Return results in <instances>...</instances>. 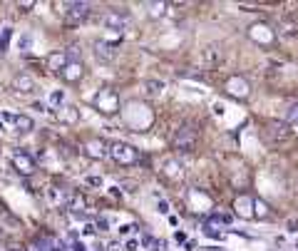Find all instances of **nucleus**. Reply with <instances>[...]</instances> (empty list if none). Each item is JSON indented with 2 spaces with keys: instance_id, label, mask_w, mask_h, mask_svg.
Instances as JSON below:
<instances>
[{
  "instance_id": "nucleus-1",
  "label": "nucleus",
  "mask_w": 298,
  "mask_h": 251,
  "mask_svg": "<svg viewBox=\"0 0 298 251\" xmlns=\"http://www.w3.org/2000/svg\"><path fill=\"white\" fill-rule=\"evenodd\" d=\"M92 107L102 117H115L119 110H122V102H119V94L112 87H102V90H97L94 97H92Z\"/></svg>"
},
{
  "instance_id": "nucleus-2",
  "label": "nucleus",
  "mask_w": 298,
  "mask_h": 251,
  "mask_svg": "<svg viewBox=\"0 0 298 251\" xmlns=\"http://www.w3.org/2000/svg\"><path fill=\"white\" fill-rule=\"evenodd\" d=\"M110 157L115 159L119 167H134L139 162V149L127 144V142H112L110 144Z\"/></svg>"
},
{
  "instance_id": "nucleus-3",
  "label": "nucleus",
  "mask_w": 298,
  "mask_h": 251,
  "mask_svg": "<svg viewBox=\"0 0 298 251\" xmlns=\"http://www.w3.org/2000/svg\"><path fill=\"white\" fill-rule=\"evenodd\" d=\"M196 139H199L196 129L191 125H184V127H179L177 134L172 137V147H174L177 152H191V149L196 147Z\"/></svg>"
},
{
  "instance_id": "nucleus-4",
  "label": "nucleus",
  "mask_w": 298,
  "mask_h": 251,
  "mask_svg": "<svg viewBox=\"0 0 298 251\" xmlns=\"http://www.w3.org/2000/svg\"><path fill=\"white\" fill-rule=\"evenodd\" d=\"M293 137V129L288 122H278V120H271L266 125V139L271 144H283Z\"/></svg>"
},
{
  "instance_id": "nucleus-5",
  "label": "nucleus",
  "mask_w": 298,
  "mask_h": 251,
  "mask_svg": "<svg viewBox=\"0 0 298 251\" xmlns=\"http://www.w3.org/2000/svg\"><path fill=\"white\" fill-rule=\"evenodd\" d=\"M110 144L112 142H107L102 137H89V139L82 142V152L89 159H105V157H110Z\"/></svg>"
},
{
  "instance_id": "nucleus-6",
  "label": "nucleus",
  "mask_w": 298,
  "mask_h": 251,
  "mask_svg": "<svg viewBox=\"0 0 298 251\" xmlns=\"http://www.w3.org/2000/svg\"><path fill=\"white\" fill-rule=\"evenodd\" d=\"M87 18H89V3H70L67 15H65V23L67 25H80Z\"/></svg>"
},
{
  "instance_id": "nucleus-7",
  "label": "nucleus",
  "mask_w": 298,
  "mask_h": 251,
  "mask_svg": "<svg viewBox=\"0 0 298 251\" xmlns=\"http://www.w3.org/2000/svg\"><path fill=\"white\" fill-rule=\"evenodd\" d=\"M13 169L20 174V177H30V174H35V159L30 157L28 152H15L13 155Z\"/></svg>"
},
{
  "instance_id": "nucleus-8",
  "label": "nucleus",
  "mask_w": 298,
  "mask_h": 251,
  "mask_svg": "<svg viewBox=\"0 0 298 251\" xmlns=\"http://www.w3.org/2000/svg\"><path fill=\"white\" fill-rule=\"evenodd\" d=\"M97 50V60H102V63H115L119 55V42H110V40H100L97 45H94Z\"/></svg>"
},
{
  "instance_id": "nucleus-9",
  "label": "nucleus",
  "mask_w": 298,
  "mask_h": 251,
  "mask_svg": "<svg viewBox=\"0 0 298 251\" xmlns=\"http://www.w3.org/2000/svg\"><path fill=\"white\" fill-rule=\"evenodd\" d=\"M249 37H251L254 42H259V45H271L276 35H273V30L268 28L266 23H256V25L249 28Z\"/></svg>"
},
{
  "instance_id": "nucleus-10",
  "label": "nucleus",
  "mask_w": 298,
  "mask_h": 251,
  "mask_svg": "<svg viewBox=\"0 0 298 251\" xmlns=\"http://www.w3.org/2000/svg\"><path fill=\"white\" fill-rule=\"evenodd\" d=\"M82 77H85V65L82 63H67L65 70L60 72V80L67 82V85H75V82H80Z\"/></svg>"
},
{
  "instance_id": "nucleus-11",
  "label": "nucleus",
  "mask_w": 298,
  "mask_h": 251,
  "mask_svg": "<svg viewBox=\"0 0 298 251\" xmlns=\"http://www.w3.org/2000/svg\"><path fill=\"white\" fill-rule=\"evenodd\" d=\"M13 90L20 94H30L37 90V82H35V77L28 75V72H18V75L13 77Z\"/></svg>"
},
{
  "instance_id": "nucleus-12",
  "label": "nucleus",
  "mask_w": 298,
  "mask_h": 251,
  "mask_svg": "<svg viewBox=\"0 0 298 251\" xmlns=\"http://www.w3.org/2000/svg\"><path fill=\"white\" fill-rule=\"evenodd\" d=\"M234 212H236V217H241V219H254V196L238 194L236 199H234Z\"/></svg>"
},
{
  "instance_id": "nucleus-13",
  "label": "nucleus",
  "mask_w": 298,
  "mask_h": 251,
  "mask_svg": "<svg viewBox=\"0 0 298 251\" xmlns=\"http://www.w3.org/2000/svg\"><path fill=\"white\" fill-rule=\"evenodd\" d=\"M102 23L110 28V30H117L122 32L124 30V25H127V10H110V13H105V18H102Z\"/></svg>"
},
{
  "instance_id": "nucleus-14",
  "label": "nucleus",
  "mask_w": 298,
  "mask_h": 251,
  "mask_svg": "<svg viewBox=\"0 0 298 251\" xmlns=\"http://www.w3.org/2000/svg\"><path fill=\"white\" fill-rule=\"evenodd\" d=\"M70 63V58H67V53L65 50H55V53H50L47 58H45V65H47V70L50 72H55L60 75L62 70H65V65Z\"/></svg>"
},
{
  "instance_id": "nucleus-15",
  "label": "nucleus",
  "mask_w": 298,
  "mask_h": 251,
  "mask_svg": "<svg viewBox=\"0 0 298 251\" xmlns=\"http://www.w3.org/2000/svg\"><path fill=\"white\" fill-rule=\"evenodd\" d=\"M226 92L234 94V97H238V99H243V97H249V82H246L243 77L234 75V77H229V80H226Z\"/></svg>"
},
{
  "instance_id": "nucleus-16",
  "label": "nucleus",
  "mask_w": 298,
  "mask_h": 251,
  "mask_svg": "<svg viewBox=\"0 0 298 251\" xmlns=\"http://www.w3.org/2000/svg\"><path fill=\"white\" fill-rule=\"evenodd\" d=\"M65 207L70 209V214H75V217H85V209H87V199H85V194H80V191H72Z\"/></svg>"
},
{
  "instance_id": "nucleus-17",
  "label": "nucleus",
  "mask_w": 298,
  "mask_h": 251,
  "mask_svg": "<svg viewBox=\"0 0 298 251\" xmlns=\"http://www.w3.org/2000/svg\"><path fill=\"white\" fill-rule=\"evenodd\" d=\"M58 120L62 125H77L80 122V110L75 105H62V107H58Z\"/></svg>"
},
{
  "instance_id": "nucleus-18",
  "label": "nucleus",
  "mask_w": 298,
  "mask_h": 251,
  "mask_svg": "<svg viewBox=\"0 0 298 251\" xmlns=\"http://www.w3.org/2000/svg\"><path fill=\"white\" fill-rule=\"evenodd\" d=\"M202 60L207 65H219L224 60V50H221V45H216V42H211L204 47V53H202Z\"/></svg>"
},
{
  "instance_id": "nucleus-19",
  "label": "nucleus",
  "mask_w": 298,
  "mask_h": 251,
  "mask_svg": "<svg viewBox=\"0 0 298 251\" xmlns=\"http://www.w3.org/2000/svg\"><path fill=\"white\" fill-rule=\"evenodd\" d=\"M167 8L169 3H147V18L149 20H159L167 15Z\"/></svg>"
},
{
  "instance_id": "nucleus-20",
  "label": "nucleus",
  "mask_w": 298,
  "mask_h": 251,
  "mask_svg": "<svg viewBox=\"0 0 298 251\" xmlns=\"http://www.w3.org/2000/svg\"><path fill=\"white\" fill-rule=\"evenodd\" d=\"M13 125H15L18 132H23V134H28V132L35 129V122H32V117H28V115H15L13 117Z\"/></svg>"
},
{
  "instance_id": "nucleus-21",
  "label": "nucleus",
  "mask_w": 298,
  "mask_h": 251,
  "mask_svg": "<svg viewBox=\"0 0 298 251\" xmlns=\"http://www.w3.org/2000/svg\"><path fill=\"white\" fill-rule=\"evenodd\" d=\"M164 177H169V179H179L181 177V164L177 159H167L164 162Z\"/></svg>"
},
{
  "instance_id": "nucleus-22",
  "label": "nucleus",
  "mask_w": 298,
  "mask_h": 251,
  "mask_svg": "<svg viewBox=\"0 0 298 251\" xmlns=\"http://www.w3.org/2000/svg\"><path fill=\"white\" fill-rule=\"evenodd\" d=\"M254 217L256 219H266L268 217V207L264 199H254Z\"/></svg>"
},
{
  "instance_id": "nucleus-23",
  "label": "nucleus",
  "mask_w": 298,
  "mask_h": 251,
  "mask_svg": "<svg viewBox=\"0 0 298 251\" xmlns=\"http://www.w3.org/2000/svg\"><path fill=\"white\" fill-rule=\"evenodd\" d=\"M144 90H147L149 94H162L164 82H162V80H147V82H144Z\"/></svg>"
},
{
  "instance_id": "nucleus-24",
  "label": "nucleus",
  "mask_w": 298,
  "mask_h": 251,
  "mask_svg": "<svg viewBox=\"0 0 298 251\" xmlns=\"http://www.w3.org/2000/svg\"><path fill=\"white\" fill-rule=\"evenodd\" d=\"M286 122H288V125H298V105H291V107H288Z\"/></svg>"
},
{
  "instance_id": "nucleus-25",
  "label": "nucleus",
  "mask_w": 298,
  "mask_h": 251,
  "mask_svg": "<svg viewBox=\"0 0 298 251\" xmlns=\"http://www.w3.org/2000/svg\"><path fill=\"white\" fill-rule=\"evenodd\" d=\"M50 102H53V105H60V107H62V102H65V92H62V90H55V92L50 94Z\"/></svg>"
},
{
  "instance_id": "nucleus-26",
  "label": "nucleus",
  "mask_w": 298,
  "mask_h": 251,
  "mask_svg": "<svg viewBox=\"0 0 298 251\" xmlns=\"http://www.w3.org/2000/svg\"><path fill=\"white\" fill-rule=\"evenodd\" d=\"M15 8H18V10H20V13H30V10H32V8H35V3H32V0H23V3H18V5H15Z\"/></svg>"
},
{
  "instance_id": "nucleus-27",
  "label": "nucleus",
  "mask_w": 298,
  "mask_h": 251,
  "mask_svg": "<svg viewBox=\"0 0 298 251\" xmlns=\"http://www.w3.org/2000/svg\"><path fill=\"white\" fill-rule=\"evenodd\" d=\"M8 40H10V28H5V30H3V40H0V53H5V47H8Z\"/></svg>"
},
{
  "instance_id": "nucleus-28",
  "label": "nucleus",
  "mask_w": 298,
  "mask_h": 251,
  "mask_svg": "<svg viewBox=\"0 0 298 251\" xmlns=\"http://www.w3.org/2000/svg\"><path fill=\"white\" fill-rule=\"evenodd\" d=\"M204 234H207V236H211V239H221V231H219V229H214L211 224L204 229Z\"/></svg>"
},
{
  "instance_id": "nucleus-29",
  "label": "nucleus",
  "mask_w": 298,
  "mask_h": 251,
  "mask_svg": "<svg viewBox=\"0 0 298 251\" xmlns=\"http://www.w3.org/2000/svg\"><path fill=\"white\" fill-rule=\"evenodd\" d=\"M94 226H97L100 231H107V229H110V221L105 219V217H100V219H97V224H94Z\"/></svg>"
},
{
  "instance_id": "nucleus-30",
  "label": "nucleus",
  "mask_w": 298,
  "mask_h": 251,
  "mask_svg": "<svg viewBox=\"0 0 298 251\" xmlns=\"http://www.w3.org/2000/svg\"><path fill=\"white\" fill-rule=\"evenodd\" d=\"M87 184H92V187H102V177H87Z\"/></svg>"
},
{
  "instance_id": "nucleus-31",
  "label": "nucleus",
  "mask_w": 298,
  "mask_h": 251,
  "mask_svg": "<svg viewBox=\"0 0 298 251\" xmlns=\"http://www.w3.org/2000/svg\"><path fill=\"white\" fill-rule=\"evenodd\" d=\"M157 209H159V212H162V214H167V212H169V204H167V202H164V199H162V202H159V204H157Z\"/></svg>"
},
{
  "instance_id": "nucleus-32",
  "label": "nucleus",
  "mask_w": 298,
  "mask_h": 251,
  "mask_svg": "<svg viewBox=\"0 0 298 251\" xmlns=\"http://www.w3.org/2000/svg\"><path fill=\"white\" fill-rule=\"evenodd\" d=\"M107 251H124V246H122L119 241H112V244L107 246Z\"/></svg>"
},
{
  "instance_id": "nucleus-33",
  "label": "nucleus",
  "mask_w": 298,
  "mask_h": 251,
  "mask_svg": "<svg viewBox=\"0 0 298 251\" xmlns=\"http://www.w3.org/2000/svg\"><path fill=\"white\" fill-rule=\"evenodd\" d=\"M286 226H288V231H298V219H291Z\"/></svg>"
},
{
  "instance_id": "nucleus-34",
  "label": "nucleus",
  "mask_w": 298,
  "mask_h": 251,
  "mask_svg": "<svg viewBox=\"0 0 298 251\" xmlns=\"http://www.w3.org/2000/svg\"><path fill=\"white\" fill-rule=\"evenodd\" d=\"M124 249H127V251H134V249H137V241H134V239H132V241H127V244H124Z\"/></svg>"
},
{
  "instance_id": "nucleus-35",
  "label": "nucleus",
  "mask_w": 298,
  "mask_h": 251,
  "mask_svg": "<svg viewBox=\"0 0 298 251\" xmlns=\"http://www.w3.org/2000/svg\"><path fill=\"white\" fill-rule=\"evenodd\" d=\"M72 249H75V251H85V244H82V241H75V244H72Z\"/></svg>"
},
{
  "instance_id": "nucleus-36",
  "label": "nucleus",
  "mask_w": 298,
  "mask_h": 251,
  "mask_svg": "<svg viewBox=\"0 0 298 251\" xmlns=\"http://www.w3.org/2000/svg\"><path fill=\"white\" fill-rule=\"evenodd\" d=\"M94 231H97V226H85V234H87V236H92V234H94Z\"/></svg>"
},
{
  "instance_id": "nucleus-37",
  "label": "nucleus",
  "mask_w": 298,
  "mask_h": 251,
  "mask_svg": "<svg viewBox=\"0 0 298 251\" xmlns=\"http://www.w3.org/2000/svg\"><path fill=\"white\" fill-rule=\"evenodd\" d=\"M10 251H28V249H25V246H20V244H13V246H10Z\"/></svg>"
},
{
  "instance_id": "nucleus-38",
  "label": "nucleus",
  "mask_w": 298,
  "mask_h": 251,
  "mask_svg": "<svg viewBox=\"0 0 298 251\" xmlns=\"http://www.w3.org/2000/svg\"><path fill=\"white\" fill-rule=\"evenodd\" d=\"M20 47H30V37H23V40H20Z\"/></svg>"
},
{
  "instance_id": "nucleus-39",
  "label": "nucleus",
  "mask_w": 298,
  "mask_h": 251,
  "mask_svg": "<svg viewBox=\"0 0 298 251\" xmlns=\"http://www.w3.org/2000/svg\"><path fill=\"white\" fill-rule=\"evenodd\" d=\"M0 236H3V229H0Z\"/></svg>"
}]
</instances>
